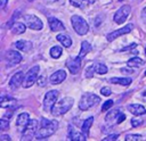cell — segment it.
<instances>
[{"instance_id": "cell-4", "label": "cell", "mask_w": 146, "mask_h": 141, "mask_svg": "<svg viewBox=\"0 0 146 141\" xmlns=\"http://www.w3.org/2000/svg\"><path fill=\"white\" fill-rule=\"evenodd\" d=\"M57 128H58V122L57 121H51L50 124H48L46 126H41L40 130H38V132L35 133V138L38 140L49 138L50 135H52L57 131Z\"/></svg>"}, {"instance_id": "cell-40", "label": "cell", "mask_w": 146, "mask_h": 141, "mask_svg": "<svg viewBox=\"0 0 146 141\" xmlns=\"http://www.w3.org/2000/svg\"><path fill=\"white\" fill-rule=\"evenodd\" d=\"M136 43H132V44H130L129 47H125V48H122L120 51H128V50H130V49H133V48H136Z\"/></svg>"}, {"instance_id": "cell-38", "label": "cell", "mask_w": 146, "mask_h": 141, "mask_svg": "<svg viewBox=\"0 0 146 141\" xmlns=\"http://www.w3.org/2000/svg\"><path fill=\"white\" fill-rule=\"evenodd\" d=\"M36 83H38L40 86H43V85L46 84V77H43V76H40V77H38V80H36Z\"/></svg>"}, {"instance_id": "cell-2", "label": "cell", "mask_w": 146, "mask_h": 141, "mask_svg": "<svg viewBox=\"0 0 146 141\" xmlns=\"http://www.w3.org/2000/svg\"><path fill=\"white\" fill-rule=\"evenodd\" d=\"M100 101V98L94 93H84L79 102V108L81 110H88Z\"/></svg>"}, {"instance_id": "cell-10", "label": "cell", "mask_w": 146, "mask_h": 141, "mask_svg": "<svg viewBox=\"0 0 146 141\" xmlns=\"http://www.w3.org/2000/svg\"><path fill=\"white\" fill-rule=\"evenodd\" d=\"M81 57L80 56H76V57H73V58H68L67 61H66V67L68 68V70L72 73V74H78L81 69Z\"/></svg>"}, {"instance_id": "cell-18", "label": "cell", "mask_w": 146, "mask_h": 141, "mask_svg": "<svg viewBox=\"0 0 146 141\" xmlns=\"http://www.w3.org/2000/svg\"><path fill=\"white\" fill-rule=\"evenodd\" d=\"M86 135L82 133V132H76V131H72L71 126H70V130H68V139L70 140H78V141H84L86 140Z\"/></svg>"}, {"instance_id": "cell-27", "label": "cell", "mask_w": 146, "mask_h": 141, "mask_svg": "<svg viewBox=\"0 0 146 141\" xmlns=\"http://www.w3.org/2000/svg\"><path fill=\"white\" fill-rule=\"evenodd\" d=\"M144 64H145L144 59H141L139 57H133L130 60H128V66H130V67H138V66H141Z\"/></svg>"}, {"instance_id": "cell-35", "label": "cell", "mask_w": 146, "mask_h": 141, "mask_svg": "<svg viewBox=\"0 0 146 141\" xmlns=\"http://www.w3.org/2000/svg\"><path fill=\"white\" fill-rule=\"evenodd\" d=\"M113 106V100H107L104 102V105L102 106V111H106L107 109H110Z\"/></svg>"}, {"instance_id": "cell-25", "label": "cell", "mask_w": 146, "mask_h": 141, "mask_svg": "<svg viewBox=\"0 0 146 141\" xmlns=\"http://www.w3.org/2000/svg\"><path fill=\"white\" fill-rule=\"evenodd\" d=\"M91 51V45H90V43L88 42V41H82V43H81V50H80V53H79V56L81 57V58H83L87 53H89Z\"/></svg>"}, {"instance_id": "cell-41", "label": "cell", "mask_w": 146, "mask_h": 141, "mask_svg": "<svg viewBox=\"0 0 146 141\" xmlns=\"http://www.w3.org/2000/svg\"><path fill=\"white\" fill-rule=\"evenodd\" d=\"M50 122L51 121H49V119H47V118H41V126H46V125H48V124H50Z\"/></svg>"}, {"instance_id": "cell-14", "label": "cell", "mask_w": 146, "mask_h": 141, "mask_svg": "<svg viewBox=\"0 0 146 141\" xmlns=\"http://www.w3.org/2000/svg\"><path fill=\"white\" fill-rule=\"evenodd\" d=\"M65 78H66V72L63 70V69H59V70L51 74V76L49 77V81H50L51 84H59Z\"/></svg>"}, {"instance_id": "cell-32", "label": "cell", "mask_w": 146, "mask_h": 141, "mask_svg": "<svg viewBox=\"0 0 146 141\" xmlns=\"http://www.w3.org/2000/svg\"><path fill=\"white\" fill-rule=\"evenodd\" d=\"M94 72H95V65H89L87 68H86V77H92L94 75Z\"/></svg>"}, {"instance_id": "cell-36", "label": "cell", "mask_w": 146, "mask_h": 141, "mask_svg": "<svg viewBox=\"0 0 146 141\" xmlns=\"http://www.w3.org/2000/svg\"><path fill=\"white\" fill-rule=\"evenodd\" d=\"M117 138H119V134L114 133V134H110L106 138H104V141H112V140H116Z\"/></svg>"}, {"instance_id": "cell-12", "label": "cell", "mask_w": 146, "mask_h": 141, "mask_svg": "<svg viewBox=\"0 0 146 141\" xmlns=\"http://www.w3.org/2000/svg\"><path fill=\"white\" fill-rule=\"evenodd\" d=\"M5 59L10 65H16L22 60V55L16 50H8L5 55Z\"/></svg>"}, {"instance_id": "cell-16", "label": "cell", "mask_w": 146, "mask_h": 141, "mask_svg": "<svg viewBox=\"0 0 146 141\" xmlns=\"http://www.w3.org/2000/svg\"><path fill=\"white\" fill-rule=\"evenodd\" d=\"M128 110L131 114L136 115V116H140V115L146 114V108L143 105H139V103H130L128 106Z\"/></svg>"}, {"instance_id": "cell-22", "label": "cell", "mask_w": 146, "mask_h": 141, "mask_svg": "<svg viewBox=\"0 0 146 141\" xmlns=\"http://www.w3.org/2000/svg\"><path fill=\"white\" fill-rule=\"evenodd\" d=\"M26 30V25L23 24V23H19V22H16L13 24L11 26V32L14 34H23Z\"/></svg>"}, {"instance_id": "cell-28", "label": "cell", "mask_w": 146, "mask_h": 141, "mask_svg": "<svg viewBox=\"0 0 146 141\" xmlns=\"http://www.w3.org/2000/svg\"><path fill=\"white\" fill-rule=\"evenodd\" d=\"M62 53H63V50H62V48L58 47V45H55V47H52V48L50 49V56H51L52 58H55V59L59 58V57L62 56Z\"/></svg>"}, {"instance_id": "cell-15", "label": "cell", "mask_w": 146, "mask_h": 141, "mask_svg": "<svg viewBox=\"0 0 146 141\" xmlns=\"http://www.w3.org/2000/svg\"><path fill=\"white\" fill-rule=\"evenodd\" d=\"M48 23H49L50 30H51L52 32H57V31H64V30H65L64 24H63V23H62L59 19H57V18H55V17H50V18L48 19Z\"/></svg>"}, {"instance_id": "cell-23", "label": "cell", "mask_w": 146, "mask_h": 141, "mask_svg": "<svg viewBox=\"0 0 146 141\" xmlns=\"http://www.w3.org/2000/svg\"><path fill=\"white\" fill-rule=\"evenodd\" d=\"M92 122H94V117H88L83 123H82V126H81V132L86 135V136H88V134H89V128L91 127V125H92Z\"/></svg>"}, {"instance_id": "cell-6", "label": "cell", "mask_w": 146, "mask_h": 141, "mask_svg": "<svg viewBox=\"0 0 146 141\" xmlns=\"http://www.w3.org/2000/svg\"><path fill=\"white\" fill-rule=\"evenodd\" d=\"M38 127H39V122H36L35 119H30L29 124L25 126V130L23 132V136L22 140H31L33 136H35V133L38 132Z\"/></svg>"}, {"instance_id": "cell-50", "label": "cell", "mask_w": 146, "mask_h": 141, "mask_svg": "<svg viewBox=\"0 0 146 141\" xmlns=\"http://www.w3.org/2000/svg\"><path fill=\"white\" fill-rule=\"evenodd\" d=\"M119 1H123V0H119Z\"/></svg>"}, {"instance_id": "cell-29", "label": "cell", "mask_w": 146, "mask_h": 141, "mask_svg": "<svg viewBox=\"0 0 146 141\" xmlns=\"http://www.w3.org/2000/svg\"><path fill=\"white\" fill-rule=\"evenodd\" d=\"M70 1H71V3H72L74 7H78V8H81V9L86 8L87 5L89 3L88 0H70Z\"/></svg>"}, {"instance_id": "cell-42", "label": "cell", "mask_w": 146, "mask_h": 141, "mask_svg": "<svg viewBox=\"0 0 146 141\" xmlns=\"http://www.w3.org/2000/svg\"><path fill=\"white\" fill-rule=\"evenodd\" d=\"M7 2H8V0H1L0 1V8H5V6H6Z\"/></svg>"}, {"instance_id": "cell-37", "label": "cell", "mask_w": 146, "mask_h": 141, "mask_svg": "<svg viewBox=\"0 0 146 141\" xmlns=\"http://www.w3.org/2000/svg\"><path fill=\"white\" fill-rule=\"evenodd\" d=\"M111 89L110 88H107V86H105V88H102L100 89V93L103 94V96H110L111 94Z\"/></svg>"}, {"instance_id": "cell-49", "label": "cell", "mask_w": 146, "mask_h": 141, "mask_svg": "<svg viewBox=\"0 0 146 141\" xmlns=\"http://www.w3.org/2000/svg\"><path fill=\"white\" fill-rule=\"evenodd\" d=\"M145 55H146V48H145Z\"/></svg>"}, {"instance_id": "cell-33", "label": "cell", "mask_w": 146, "mask_h": 141, "mask_svg": "<svg viewBox=\"0 0 146 141\" xmlns=\"http://www.w3.org/2000/svg\"><path fill=\"white\" fill-rule=\"evenodd\" d=\"M143 124V119L141 118H138V117H133L131 119V125L132 127H137V126H140Z\"/></svg>"}, {"instance_id": "cell-7", "label": "cell", "mask_w": 146, "mask_h": 141, "mask_svg": "<svg viewBox=\"0 0 146 141\" xmlns=\"http://www.w3.org/2000/svg\"><path fill=\"white\" fill-rule=\"evenodd\" d=\"M38 74H39V66H33L32 68L29 69V72L26 73L24 81H23V86L24 88H30L32 86L35 81L38 80Z\"/></svg>"}, {"instance_id": "cell-51", "label": "cell", "mask_w": 146, "mask_h": 141, "mask_svg": "<svg viewBox=\"0 0 146 141\" xmlns=\"http://www.w3.org/2000/svg\"><path fill=\"white\" fill-rule=\"evenodd\" d=\"M29 1H33V0H29Z\"/></svg>"}, {"instance_id": "cell-46", "label": "cell", "mask_w": 146, "mask_h": 141, "mask_svg": "<svg viewBox=\"0 0 146 141\" xmlns=\"http://www.w3.org/2000/svg\"><path fill=\"white\" fill-rule=\"evenodd\" d=\"M143 99H144V100H146V90L143 92Z\"/></svg>"}, {"instance_id": "cell-52", "label": "cell", "mask_w": 146, "mask_h": 141, "mask_svg": "<svg viewBox=\"0 0 146 141\" xmlns=\"http://www.w3.org/2000/svg\"><path fill=\"white\" fill-rule=\"evenodd\" d=\"M145 75H146V72H145Z\"/></svg>"}, {"instance_id": "cell-48", "label": "cell", "mask_w": 146, "mask_h": 141, "mask_svg": "<svg viewBox=\"0 0 146 141\" xmlns=\"http://www.w3.org/2000/svg\"><path fill=\"white\" fill-rule=\"evenodd\" d=\"M49 1H51V2H54V1H57V0H49Z\"/></svg>"}, {"instance_id": "cell-34", "label": "cell", "mask_w": 146, "mask_h": 141, "mask_svg": "<svg viewBox=\"0 0 146 141\" xmlns=\"http://www.w3.org/2000/svg\"><path fill=\"white\" fill-rule=\"evenodd\" d=\"M141 139V135L140 134H128L125 135V140L127 141H131V140H140Z\"/></svg>"}, {"instance_id": "cell-21", "label": "cell", "mask_w": 146, "mask_h": 141, "mask_svg": "<svg viewBox=\"0 0 146 141\" xmlns=\"http://www.w3.org/2000/svg\"><path fill=\"white\" fill-rule=\"evenodd\" d=\"M56 39H57V41H59L65 48H68V47L72 45V39H71L67 34H58V35L56 36Z\"/></svg>"}, {"instance_id": "cell-39", "label": "cell", "mask_w": 146, "mask_h": 141, "mask_svg": "<svg viewBox=\"0 0 146 141\" xmlns=\"http://www.w3.org/2000/svg\"><path fill=\"white\" fill-rule=\"evenodd\" d=\"M124 119H125V115L121 113V114L119 115V117H117V119H116V124H120V123H122V122H123Z\"/></svg>"}, {"instance_id": "cell-13", "label": "cell", "mask_w": 146, "mask_h": 141, "mask_svg": "<svg viewBox=\"0 0 146 141\" xmlns=\"http://www.w3.org/2000/svg\"><path fill=\"white\" fill-rule=\"evenodd\" d=\"M24 77H25V76H24V73H23V72H17V73H15V74L11 76L10 81H9L10 88H11V89H17V88L23 83Z\"/></svg>"}, {"instance_id": "cell-20", "label": "cell", "mask_w": 146, "mask_h": 141, "mask_svg": "<svg viewBox=\"0 0 146 141\" xmlns=\"http://www.w3.org/2000/svg\"><path fill=\"white\" fill-rule=\"evenodd\" d=\"M29 122H30V115L27 113H22V114L18 115L16 124H17V126L23 127V126H26L29 124Z\"/></svg>"}, {"instance_id": "cell-26", "label": "cell", "mask_w": 146, "mask_h": 141, "mask_svg": "<svg viewBox=\"0 0 146 141\" xmlns=\"http://www.w3.org/2000/svg\"><path fill=\"white\" fill-rule=\"evenodd\" d=\"M121 114V111L119 110V109H115V110H112V111H110L107 115H106V117H105V121L110 124V123H112L114 119H115V123H116V119H117V117H119V115Z\"/></svg>"}, {"instance_id": "cell-47", "label": "cell", "mask_w": 146, "mask_h": 141, "mask_svg": "<svg viewBox=\"0 0 146 141\" xmlns=\"http://www.w3.org/2000/svg\"><path fill=\"white\" fill-rule=\"evenodd\" d=\"M88 1H89V3H90V5H92V3H94L96 0H88Z\"/></svg>"}, {"instance_id": "cell-44", "label": "cell", "mask_w": 146, "mask_h": 141, "mask_svg": "<svg viewBox=\"0 0 146 141\" xmlns=\"http://www.w3.org/2000/svg\"><path fill=\"white\" fill-rule=\"evenodd\" d=\"M0 138H1V140H9V141H10V136H9V135H5V134H2Z\"/></svg>"}, {"instance_id": "cell-8", "label": "cell", "mask_w": 146, "mask_h": 141, "mask_svg": "<svg viewBox=\"0 0 146 141\" xmlns=\"http://www.w3.org/2000/svg\"><path fill=\"white\" fill-rule=\"evenodd\" d=\"M131 13V7L129 5H124L122 6L115 14H114V22L117 24H122L127 20V18L129 17Z\"/></svg>"}, {"instance_id": "cell-9", "label": "cell", "mask_w": 146, "mask_h": 141, "mask_svg": "<svg viewBox=\"0 0 146 141\" xmlns=\"http://www.w3.org/2000/svg\"><path fill=\"white\" fill-rule=\"evenodd\" d=\"M23 19H24L26 26L30 27V28H32V30L40 31L42 28V26H43L41 19L38 18L36 16H34V15H24L23 16Z\"/></svg>"}, {"instance_id": "cell-31", "label": "cell", "mask_w": 146, "mask_h": 141, "mask_svg": "<svg viewBox=\"0 0 146 141\" xmlns=\"http://www.w3.org/2000/svg\"><path fill=\"white\" fill-rule=\"evenodd\" d=\"M7 128H9V121L6 117H2L0 119V131H6Z\"/></svg>"}, {"instance_id": "cell-30", "label": "cell", "mask_w": 146, "mask_h": 141, "mask_svg": "<svg viewBox=\"0 0 146 141\" xmlns=\"http://www.w3.org/2000/svg\"><path fill=\"white\" fill-rule=\"evenodd\" d=\"M107 67L104 65V64H100V63H97L95 64V72L98 73V74H106L107 73Z\"/></svg>"}, {"instance_id": "cell-24", "label": "cell", "mask_w": 146, "mask_h": 141, "mask_svg": "<svg viewBox=\"0 0 146 141\" xmlns=\"http://www.w3.org/2000/svg\"><path fill=\"white\" fill-rule=\"evenodd\" d=\"M11 103L16 105L17 103L16 99H14L13 97H9V96H2L1 97V107L2 108H6V107L11 106Z\"/></svg>"}, {"instance_id": "cell-11", "label": "cell", "mask_w": 146, "mask_h": 141, "mask_svg": "<svg viewBox=\"0 0 146 141\" xmlns=\"http://www.w3.org/2000/svg\"><path fill=\"white\" fill-rule=\"evenodd\" d=\"M132 28H133V25H132V24H128V25H125L124 27H122V28H120V30H116V31H113V32H111L110 34H107V40H108V41H113V40H115L116 38H119V36H121V35H123V34H127V33L131 32Z\"/></svg>"}, {"instance_id": "cell-3", "label": "cell", "mask_w": 146, "mask_h": 141, "mask_svg": "<svg viewBox=\"0 0 146 141\" xmlns=\"http://www.w3.org/2000/svg\"><path fill=\"white\" fill-rule=\"evenodd\" d=\"M71 23H72V26L74 28V31L79 34V35H84L88 33L89 31V25L88 23L80 16L78 15H73L71 17Z\"/></svg>"}, {"instance_id": "cell-1", "label": "cell", "mask_w": 146, "mask_h": 141, "mask_svg": "<svg viewBox=\"0 0 146 141\" xmlns=\"http://www.w3.org/2000/svg\"><path fill=\"white\" fill-rule=\"evenodd\" d=\"M73 102H74V99L71 98V97H65L63 98L62 100H59L57 103L54 105V107L51 108V114L54 116H59V115H63L65 113H67L71 107L73 106Z\"/></svg>"}, {"instance_id": "cell-45", "label": "cell", "mask_w": 146, "mask_h": 141, "mask_svg": "<svg viewBox=\"0 0 146 141\" xmlns=\"http://www.w3.org/2000/svg\"><path fill=\"white\" fill-rule=\"evenodd\" d=\"M121 72H122V73H132V69H125V68H122Z\"/></svg>"}, {"instance_id": "cell-19", "label": "cell", "mask_w": 146, "mask_h": 141, "mask_svg": "<svg viewBox=\"0 0 146 141\" xmlns=\"http://www.w3.org/2000/svg\"><path fill=\"white\" fill-rule=\"evenodd\" d=\"M110 82L115 84H121L123 86H128L131 84V78L130 77H112L110 78Z\"/></svg>"}, {"instance_id": "cell-43", "label": "cell", "mask_w": 146, "mask_h": 141, "mask_svg": "<svg viewBox=\"0 0 146 141\" xmlns=\"http://www.w3.org/2000/svg\"><path fill=\"white\" fill-rule=\"evenodd\" d=\"M141 17H143V19L146 22V8L143 9V11H141Z\"/></svg>"}, {"instance_id": "cell-17", "label": "cell", "mask_w": 146, "mask_h": 141, "mask_svg": "<svg viewBox=\"0 0 146 141\" xmlns=\"http://www.w3.org/2000/svg\"><path fill=\"white\" fill-rule=\"evenodd\" d=\"M15 47L18 49V50H22V51H30L32 49V43L30 41H26V40H18L16 43H15Z\"/></svg>"}, {"instance_id": "cell-5", "label": "cell", "mask_w": 146, "mask_h": 141, "mask_svg": "<svg viewBox=\"0 0 146 141\" xmlns=\"http://www.w3.org/2000/svg\"><path fill=\"white\" fill-rule=\"evenodd\" d=\"M58 94L59 92L57 90H50L46 93L43 99V109L46 111H51V108L54 107V105L58 99Z\"/></svg>"}]
</instances>
